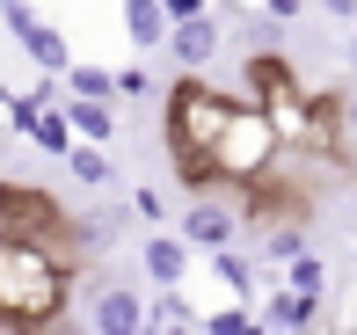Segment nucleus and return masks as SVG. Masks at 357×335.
Segmentation results:
<instances>
[{
    "mask_svg": "<svg viewBox=\"0 0 357 335\" xmlns=\"http://www.w3.org/2000/svg\"><path fill=\"white\" fill-rule=\"evenodd\" d=\"M343 132H350V139H357V88H350V95H343Z\"/></svg>",
    "mask_w": 357,
    "mask_h": 335,
    "instance_id": "nucleus-25",
    "label": "nucleus"
},
{
    "mask_svg": "<svg viewBox=\"0 0 357 335\" xmlns=\"http://www.w3.org/2000/svg\"><path fill=\"white\" fill-rule=\"evenodd\" d=\"M255 270H263V263H255L248 248H212V277H219L234 299H248V292H255Z\"/></svg>",
    "mask_w": 357,
    "mask_h": 335,
    "instance_id": "nucleus-13",
    "label": "nucleus"
},
{
    "mask_svg": "<svg viewBox=\"0 0 357 335\" xmlns=\"http://www.w3.org/2000/svg\"><path fill=\"white\" fill-rule=\"evenodd\" d=\"M328 335H343V328H328Z\"/></svg>",
    "mask_w": 357,
    "mask_h": 335,
    "instance_id": "nucleus-29",
    "label": "nucleus"
},
{
    "mask_svg": "<svg viewBox=\"0 0 357 335\" xmlns=\"http://www.w3.org/2000/svg\"><path fill=\"white\" fill-rule=\"evenodd\" d=\"M197 335H263V313L248 306V299H234V306H219V313H204Z\"/></svg>",
    "mask_w": 357,
    "mask_h": 335,
    "instance_id": "nucleus-15",
    "label": "nucleus"
},
{
    "mask_svg": "<svg viewBox=\"0 0 357 335\" xmlns=\"http://www.w3.org/2000/svg\"><path fill=\"white\" fill-rule=\"evenodd\" d=\"M66 306V263H52L44 241H0V321L37 328Z\"/></svg>",
    "mask_w": 357,
    "mask_h": 335,
    "instance_id": "nucleus-1",
    "label": "nucleus"
},
{
    "mask_svg": "<svg viewBox=\"0 0 357 335\" xmlns=\"http://www.w3.org/2000/svg\"><path fill=\"white\" fill-rule=\"evenodd\" d=\"M146 88H153V73H146V66H117V95H146Z\"/></svg>",
    "mask_w": 357,
    "mask_h": 335,
    "instance_id": "nucleus-21",
    "label": "nucleus"
},
{
    "mask_svg": "<svg viewBox=\"0 0 357 335\" xmlns=\"http://www.w3.org/2000/svg\"><path fill=\"white\" fill-rule=\"evenodd\" d=\"M146 321H153V306L132 284H109V277L88 284V328L95 335H146Z\"/></svg>",
    "mask_w": 357,
    "mask_h": 335,
    "instance_id": "nucleus-6",
    "label": "nucleus"
},
{
    "mask_svg": "<svg viewBox=\"0 0 357 335\" xmlns=\"http://www.w3.org/2000/svg\"><path fill=\"white\" fill-rule=\"evenodd\" d=\"M306 255V226L299 219H278V226L263 233V270H284V263H299Z\"/></svg>",
    "mask_w": 357,
    "mask_h": 335,
    "instance_id": "nucleus-14",
    "label": "nucleus"
},
{
    "mask_svg": "<svg viewBox=\"0 0 357 335\" xmlns=\"http://www.w3.org/2000/svg\"><path fill=\"white\" fill-rule=\"evenodd\" d=\"M350 263H357V248H350Z\"/></svg>",
    "mask_w": 357,
    "mask_h": 335,
    "instance_id": "nucleus-30",
    "label": "nucleus"
},
{
    "mask_svg": "<svg viewBox=\"0 0 357 335\" xmlns=\"http://www.w3.org/2000/svg\"><path fill=\"white\" fill-rule=\"evenodd\" d=\"M197 321H204V313L190 306L183 284H175V292H160V306H153V321H146V328H190V335H197Z\"/></svg>",
    "mask_w": 357,
    "mask_h": 335,
    "instance_id": "nucleus-16",
    "label": "nucleus"
},
{
    "mask_svg": "<svg viewBox=\"0 0 357 335\" xmlns=\"http://www.w3.org/2000/svg\"><path fill=\"white\" fill-rule=\"evenodd\" d=\"M132 212L146 219V226H160V219H168V204H160V189H132Z\"/></svg>",
    "mask_w": 357,
    "mask_h": 335,
    "instance_id": "nucleus-20",
    "label": "nucleus"
},
{
    "mask_svg": "<svg viewBox=\"0 0 357 335\" xmlns=\"http://www.w3.org/2000/svg\"><path fill=\"white\" fill-rule=\"evenodd\" d=\"M66 95H117V73H109V66H80V59H73Z\"/></svg>",
    "mask_w": 357,
    "mask_h": 335,
    "instance_id": "nucleus-18",
    "label": "nucleus"
},
{
    "mask_svg": "<svg viewBox=\"0 0 357 335\" xmlns=\"http://www.w3.org/2000/svg\"><path fill=\"white\" fill-rule=\"evenodd\" d=\"M219 37H226V29H219V15H190V22H168V59H175L183 73H204V66L219 59Z\"/></svg>",
    "mask_w": 357,
    "mask_h": 335,
    "instance_id": "nucleus-7",
    "label": "nucleus"
},
{
    "mask_svg": "<svg viewBox=\"0 0 357 335\" xmlns=\"http://www.w3.org/2000/svg\"><path fill=\"white\" fill-rule=\"evenodd\" d=\"M350 66H357V22H350Z\"/></svg>",
    "mask_w": 357,
    "mask_h": 335,
    "instance_id": "nucleus-26",
    "label": "nucleus"
},
{
    "mask_svg": "<svg viewBox=\"0 0 357 335\" xmlns=\"http://www.w3.org/2000/svg\"><path fill=\"white\" fill-rule=\"evenodd\" d=\"M8 8H22V0H0V15H8Z\"/></svg>",
    "mask_w": 357,
    "mask_h": 335,
    "instance_id": "nucleus-28",
    "label": "nucleus"
},
{
    "mask_svg": "<svg viewBox=\"0 0 357 335\" xmlns=\"http://www.w3.org/2000/svg\"><path fill=\"white\" fill-rule=\"evenodd\" d=\"M29 335H95V328H88V313H80V321L73 313H52V321H37Z\"/></svg>",
    "mask_w": 357,
    "mask_h": 335,
    "instance_id": "nucleus-19",
    "label": "nucleus"
},
{
    "mask_svg": "<svg viewBox=\"0 0 357 335\" xmlns=\"http://www.w3.org/2000/svg\"><path fill=\"white\" fill-rule=\"evenodd\" d=\"M0 22H8L15 52H22L37 73H73V44H66V29H59V22H44V15L29 8V0H22V8H8Z\"/></svg>",
    "mask_w": 357,
    "mask_h": 335,
    "instance_id": "nucleus-4",
    "label": "nucleus"
},
{
    "mask_svg": "<svg viewBox=\"0 0 357 335\" xmlns=\"http://www.w3.org/2000/svg\"><path fill=\"white\" fill-rule=\"evenodd\" d=\"M284 284H291V292H314V299H321V292H328V263L306 248L299 263H284Z\"/></svg>",
    "mask_w": 357,
    "mask_h": 335,
    "instance_id": "nucleus-17",
    "label": "nucleus"
},
{
    "mask_svg": "<svg viewBox=\"0 0 357 335\" xmlns=\"http://www.w3.org/2000/svg\"><path fill=\"white\" fill-rule=\"evenodd\" d=\"M234 109H241V102H234V95H219V88H204V73L175 81V88H168V146L204 175V153L219 146V132L234 124Z\"/></svg>",
    "mask_w": 357,
    "mask_h": 335,
    "instance_id": "nucleus-3",
    "label": "nucleus"
},
{
    "mask_svg": "<svg viewBox=\"0 0 357 335\" xmlns=\"http://www.w3.org/2000/svg\"><path fill=\"white\" fill-rule=\"evenodd\" d=\"M66 124H73V139H95V146H109L117 139V95H66Z\"/></svg>",
    "mask_w": 357,
    "mask_h": 335,
    "instance_id": "nucleus-9",
    "label": "nucleus"
},
{
    "mask_svg": "<svg viewBox=\"0 0 357 335\" xmlns=\"http://www.w3.org/2000/svg\"><path fill=\"white\" fill-rule=\"evenodd\" d=\"M168 8V22H190V15H212V0H160Z\"/></svg>",
    "mask_w": 357,
    "mask_h": 335,
    "instance_id": "nucleus-22",
    "label": "nucleus"
},
{
    "mask_svg": "<svg viewBox=\"0 0 357 335\" xmlns=\"http://www.w3.org/2000/svg\"><path fill=\"white\" fill-rule=\"evenodd\" d=\"M321 8H328L335 22H357V0H321Z\"/></svg>",
    "mask_w": 357,
    "mask_h": 335,
    "instance_id": "nucleus-24",
    "label": "nucleus"
},
{
    "mask_svg": "<svg viewBox=\"0 0 357 335\" xmlns=\"http://www.w3.org/2000/svg\"><path fill=\"white\" fill-rule=\"evenodd\" d=\"M124 37L139 52H168V8L160 0H124Z\"/></svg>",
    "mask_w": 357,
    "mask_h": 335,
    "instance_id": "nucleus-11",
    "label": "nucleus"
},
{
    "mask_svg": "<svg viewBox=\"0 0 357 335\" xmlns=\"http://www.w3.org/2000/svg\"><path fill=\"white\" fill-rule=\"evenodd\" d=\"M278 153H284V132H278V117H270L263 102H241L234 109V124L219 132V146L204 153V175H226V182H263L270 168H278Z\"/></svg>",
    "mask_w": 357,
    "mask_h": 335,
    "instance_id": "nucleus-2",
    "label": "nucleus"
},
{
    "mask_svg": "<svg viewBox=\"0 0 357 335\" xmlns=\"http://www.w3.org/2000/svg\"><path fill=\"white\" fill-rule=\"evenodd\" d=\"M314 313H321L314 292H291V284H278V292L263 299V335H306V328H314Z\"/></svg>",
    "mask_w": 357,
    "mask_h": 335,
    "instance_id": "nucleus-8",
    "label": "nucleus"
},
{
    "mask_svg": "<svg viewBox=\"0 0 357 335\" xmlns=\"http://www.w3.org/2000/svg\"><path fill=\"white\" fill-rule=\"evenodd\" d=\"M146 335H190V328H146Z\"/></svg>",
    "mask_w": 357,
    "mask_h": 335,
    "instance_id": "nucleus-27",
    "label": "nucleus"
},
{
    "mask_svg": "<svg viewBox=\"0 0 357 335\" xmlns=\"http://www.w3.org/2000/svg\"><path fill=\"white\" fill-rule=\"evenodd\" d=\"M190 255H197V248H190L183 233H153L139 263H146V277H153L160 292H175V284H190Z\"/></svg>",
    "mask_w": 357,
    "mask_h": 335,
    "instance_id": "nucleus-10",
    "label": "nucleus"
},
{
    "mask_svg": "<svg viewBox=\"0 0 357 335\" xmlns=\"http://www.w3.org/2000/svg\"><path fill=\"white\" fill-rule=\"evenodd\" d=\"M66 175H73L80 189H109L117 161H109V146H95V139H73V153H66Z\"/></svg>",
    "mask_w": 357,
    "mask_h": 335,
    "instance_id": "nucleus-12",
    "label": "nucleus"
},
{
    "mask_svg": "<svg viewBox=\"0 0 357 335\" xmlns=\"http://www.w3.org/2000/svg\"><path fill=\"white\" fill-rule=\"evenodd\" d=\"M263 15H270V22H291V15H299V0H263Z\"/></svg>",
    "mask_w": 357,
    "mask_h": 335,
    "instance_id": "nucleus-23",
    "label": "nucleus"
},
{
    "mask_svg": "<svg viewBox=\"0 0 357 335\" xmlns=\"http://www.w3.org/2000/svg\"><path fill=\"white\" fill-rule=\"evenodd\" d=\"M241 219H248V212H241V182H226V197H197L183 212V241L204 248V255H212V248H234Z\"/></svg>",
    "mask_w": 357,
    "mask_h": 335,
    "instance_id": "nucleus-5",
    "label": "nucleus"
}]
</instances>
